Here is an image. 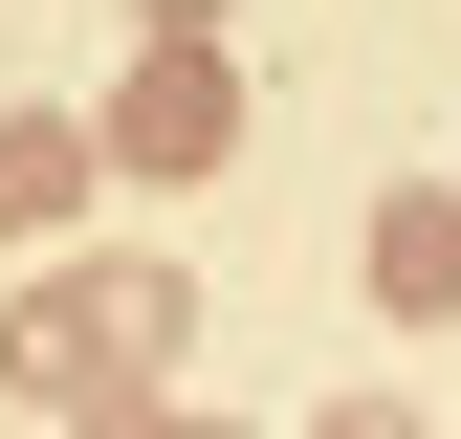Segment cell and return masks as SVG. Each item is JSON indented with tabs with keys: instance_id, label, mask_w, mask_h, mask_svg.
Returning a JSON list of instances; mask_svg holds the SVG:
<instances>
[{
	"instance_id": "1",
	"label": "cell",
	"mask_w": 461,
	"mask_h": 439,
	"mask_svg": "<svg viewBox=\"0 0 461 439\" xmlns=\"http://www.w3.org/2000/svg\"><path fill=\"white\" fill-rule=\"evenodd\" d=\"M220 132H242L220 44H154V67H132V110H110V176H220Z\"/></svg>"
},
{
	"instance_id": "2",
	"label": "cell",
	"mask_w": 461,
	"mask_h": 439,
	"mask_svg": "<svg viewBox=\"0 0 461 439\" xmlns=\"http://www.w3.org/2000/svg\"><path fill=\"white\" fill-rule=\"evenodd\" d=\"M110 176V132H67V110H0V242H67Z\"/></svg>"
},
{
	"instance_id": "3",
	"label": "cell",
	"mask_w": 461,
	"mask_h": 439,
	"mask_svg": "<svg viewBox=\"0 0 461 439\" xmlns=\"http://www.w3.org/2000/svg\"><path fill=\"white\" fill-rule=\"evenodd\" d=\"M374 286H395V308H461V198H395V220H374Z\"/></svg>"
},
{
	"instance_id": "4",
	"label": "cell",
	"mask_w": 461,
	"mask_h": 439,
	"mask_svg": "<svg viewBox=\"0 0 461 439\" xmlns=\"http://www.w3.org/2000/svg\"><path fill=\"white\" fill-rule=\"evenodd\" d=\"M132 22H154V44H220V0H132Z\"/></svg>"
},
{
	"instance_id": "5",
	"label": "cell",
	"mask_w": 461,
	"mask_h": 439,
	"mask_svg": "<svg viewBox=\"0 0 461 439\" xmlns=\"http://www.w3.org/2000/svg\"><path fill=\"white\" fill-rule=\"evenodd\" d=\"M110 439H198V417H154V396H110Z\"/></svg>"
},
{
	"instance_id": "6",
	"label": "cell",
	"mask_w": 461,
	"mask_h": 439,
	"mask_svg": "<svg viewBox=\"0 0 461 439\" xmlns=\"http://www.w3.org/2000/svg\"><path fill=\"white\" fill-rule=\"evenodd\" d=\"M330 439H418V417H330Z\"/></svg>"
}]
</instances>
